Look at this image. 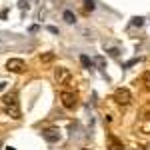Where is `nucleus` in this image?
Wrapping results in <instances>:
<instances>
[{"mask_svg": "<svg viewBox=\"0 0 150 150\" xmlns=\"http://www.w3.org/2000/svg\"><path fill=\"white\" fill-rule=\"evenodd\" d=\"M6 70H10L14 74H22L24 70H26V62H24L22 58H10L6 62Z\"/></svg>", "mask_w": 150, "mask_h": 150, "instance_id": "obj_1", "label": "nucleus"}, {"mask_svg": "<svg viewBox=\"0 0 150 150\" xmlns=\"http://www.w3.org/2000/svg\"><path fill=\"white\" fill-rule=\"evenodd\" d=\"M60 100H62V106L68 108V110H74L76 104H78L76 94H72V92H62V94H60Z\"/></svg>", "mask_w": 150, "mask_h": 150, "instance_id": "obj_2", "label": "nucleus"}, {"mask_svg": "<svg viewBox=\"0 0 150 150\" xmlns=\"http://www.w3.org/2000/svg\"><path fill=\"white\" fill-rule=\"evenodd\" d=\"M54 78H56L58 84H68L70 78H72V74H70L68 68H64V66H58L56 70H54Z\"/></svg>", "mask_w": 150, "mask_h": 150, "instance_id": "obj_3", "label": "nucleus"}, {"mask_svg": "<svg viewBox=\"0 0 150 150\" xmlns=\"http://www.w3.org/2000/svg\"><path fill=\"white\" fill-rule=\"evenodd\" d=\"M114 100L118 104H122V106H126V104H130V100H132V94H130L128 88H118L114 92Z\"/></svg>", "mask_w": 150, "mask_h": 150, "instance_id": "obj_4", "label": "nucleus"}, {"mask_svg": "<svg viewBox=\"0 0 150 150\" xmlns=\"http://www.w3.org/2000/svg\"><path fill=\"white\" fill-rule=\"evenodd\" d=\"M42 136H44V140H46L48 144H54V142L60 140V130L58 128H48V130L42 132Z\"/></svg>", "mask_w": 150, "mask_h": 150, "instance_id": "obj_5", "label": "nucleus"}, {"mask_svg": "<svg viewBox=\"0 0 150 150\" xmlns=\"http://www.w3.org/2000/svg\"><path fill=\"white\" fill-rule=\"evenodd\" d=\"M62 18H64V22H66V24H74V22H76V14H74L72 10H64Z\"/></svg>", "mask_w": 150, "mask_h": 150, "instance_id": "obj_6", "label": "nucleus"}, {"mask_svg": "<svg viewBox=\"0 0 150 150\" xmlns=\"http://www.w3.org/2000/svg\"><path fill=\"white\" fill-rule=\"evenodd\" d=\"M10 106H16V96L14 94H6L4 96V108H10Z\"/></svg>", "mask_w": 150, "mask_h": 150, "instance_id": "obj_7", "label": "nucleus"}, {"mask_svg": "<svg viewBox=\"0 0 150 150\" xmlns=\"http://www.w3.org/2000/svg\"><path fill=\"white\" fill-rule=\"evenodd\" d=\"M80 64L84 66V68H92L94 62H92V60H90L88 56H86V54H80Z\"/></svg>", "mask_w": 150, "mask_h": 150, "instance_id": "obj_8", "label": "nucleus"}, {"mask_svg": "<svg viewBox=\"0 0 150 150\" xmlns=\"http://www.w3.org/2000/svg\"><path fill=\"white\" fill-rule=\"evenodd\" d=\"M52 60H54V52H44V54H40V62H44V64L52 62Z\"/></svg>", "mask_w": 150, "mask_h": 150, "instance_id": "obj_9", "label": "nucleus"}, {"mask_svg": "<svg viewBox=\"0 0 150 150\" xmlns=\"http://www.w3.org/2000/svg\"><path fill=\"white\" fill-rule=\"evenodd\" d=\"M130 24H132V26H136V28H140V26H144V16H134Z\"/></svg>", "mask_w": 150, "mask_h": 150, "instance_id": "obj_10", "label": "nucleus"}, {"mask_svg": "<svg viewBox=\"0 0 150 150\" xmlns=\"http://www.w3.org/2000/svg\"><path fill=\"white\" fill-rule=\"evenodd\" d=\"M94 8H96L94 0H84V12H92Z\"/></svg>", "mask_w": 150, "mask_h": 150, "instance_id": "obj_11", "label": "nucleus"}, {"mask_svg": "<svg viewBox=\"0 0 150 150\" xmlns=\"http://www.w3.org/2000/svg\"><path fill=\"white\" fill-rule=\"evenodd\" d=\"M18 8L20 10H28L30 8V0H18Z\"/></svg>", "mask_w": 150, "mask_h": 150, "instance_id": "obj_12", "label": "nucleus"}, {"mask_svg": "<svg viewBox=\"0 0 150 150\" xmlns=\"http://www.w3.org/2000/svg\"><path fill=\"white\" fill-rule=\"evenodd\" d=\"M142 82H144L146 88H150V70H146V72L142 74Z\"/></svg>", "mask_w": 150, "mask_h": 150, "instance_id": "obj_13", "label": "nucleus"}, {"mask_svg": "<svg viewBox=\"0 0 150 150\" xmlns=\"http://www.w3.org/2000/svg\"><path fill=\"white\" fill-rule=\"evenodd\" d=\"M106 52H108V54H110V56H118V54H120V50H118V48H108V50H106Z\"/></svg>", "mask_w": 150, "mask_h": 150, "instance_id": "obj_14", "label": "nucleus"}, {"mask_svg": "<svg viewBox=\"0 0 150 150\" xmlns=\"http://www.w3.org/2000/svg\"><path fill=\"white\" fill-rule=\"evenodd\" d=\"M94 62H96V64H98L100 68H104V66H106V62H104V58H102V56H98L96 60H94Z\"/></svg>", "mask_w": 150, "mask_h": 150, "instance_id": "obj_15", "label": "nucleus"}, {"mask_svg": "<svg viewBox=\"0 0 150 150\" xmlns=\"http://www.w3.org/2000/svg\"><path fill=\"white\" fill-rule=\"evenodd\" d=\"M142 118L144 120H150V110H142Z\"/></svg>", "mask_w": 150, "mask_h": 150, "instance_id": "obj_16", "label": "nucleus"}, {"mask_svg": "<svg viewBox=\"0 0 150 150\" xmlns=\"http://www.w3.org/2000/svg\"><path fill=\"white\" fill-rule=\"evenodd\" d=\"M48 32H52V34H58V28H56V26H48Z\"/></svg>", "mask_w": 150, "mask_h": 150, "instance_id": "obj_17", "label": "nucleus"}, {"mask_svg": "<svg viewBox=\"0 0 150 150\" xmlns=\"http://www.w3.org/2000/svg\"><path fill=\"white\" fill-rule=\"evenodd\" d=\"M4 150H16V148H12V146H8V148H4Z\"/></svg>", "mask_w": 150, "mask_h": 150, "instance_id": "obj_18", "label": "nucleus"}]
</instances>
